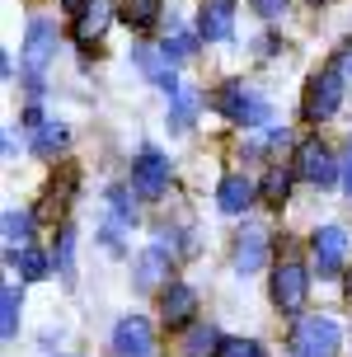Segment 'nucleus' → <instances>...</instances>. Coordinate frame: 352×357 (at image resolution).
Masks as SVG:
<instances>
[{"instance_id": "nucleus-1", "label": "nucleus", "mask_w": 352, "mask_h": 357, "mask_svg": "<svg viewBox=\"0 0 352 357\" xmlns=\"http://www.w3.org/2000/svg\"><path fill=\"white\" fill-rule=\"evenodd\" d=\"M216 108L226 113L230 123H240V127H273V108H268V99H259L249 85H226L221 94H216Z\"/></svg>"}, {"instance_id": "nucleus-2", "label": "nucleus", "mask_w": 352, "mask_h": 357, "mask_svg": "<svg viewBox=\"0 0 352 357\" xmlns=\"http://www.w3.org/2000/svg\"><path fill=\"white\" fill-rule=\"evenodd\" d=\"M338 324L324 320V315H305V320L291 329V357H334L338 353Z\"/></svg>"}, {"instance_id": "nucleus-3", "label": "nucleus", "mask_w": 352, "mask_h": 357, "mask_svg": "<svg viewBox=\"0 0 352 357\" xmlns=\"http://www.w3.org/2000/svg\"><path fill=\"white\" fill-rule=\"evenodd\" d=\"M338 104H343V75L329 66V71H319L310 85H305V104H300V113H305V123H324V118H334Z\"/></svg>"}, {"instance_id": "nucleus-4", "label": "nucleus", "mask_w": 352, "mask_h": 357, "mask_svg": "<svg viewBox=\"0 0 352 357\" xmlns=\"http://www.w3.org/2000/svg\"><path fill=\"white\" fill-rule=\"evenodd\" d=\"M52 43H56V29L47 19H33L29 24V38H24V66H29V94H43V66L52 61Z\"/></svg>"}, {"instance_id": "nucleus-5", "label": "nucleus", "mask_w": 352, "mask_h": 357, "mask_svg": "<svg viewBox=\"0 0 352 357\" xmlns=\"http://www.w3.org/2000/svg\"><path fill=\"white\" fill-rule=\"evenodd\" d=\"M310 254H315L319 278H338L343 273V259H348V231L343 226H319L315 240H310Z\"/></svg>"}, {"instance_id": "nucleus-6", "label": "nucleus", "mask_w": 352, "mask_h": 357, "mask_svg": "<svg viewBox=\"0 0 352 357\" xmlns=\"http://www.w3.org/2000/svg\"><path fill=\"white\" fill-rule=\"evenodd\" d=\"M305 291H310V273L300 264H277V273H273V301H277L282 315H296L305 305Z\"/></svg>"}, {"instance_id": "nucleus-7", "label": "nucleus", "mask_w": 352, "mask_h": 357, "mask_svg": "<svg viewBox=\"0 0 352 357\" xmlns=\"http://www.w3.org/2000/svg\"><path fill=\"white\" fill-rule=\"evenodd\" d=\"M296 174L305 178V183H315V188H329V183L338 178V160L329 155V146H324V142H300Z\"/></svg>"}, {"instance_id": "nucleus-8", "label": "nucleus", "mask_w": 352, "mask_h": 357, "mask_svg": "<svg viewBox=\"0 0 352 357\" xmlns=\"http://www.w3.org/2000/svg\"><path fill=\"white\" fill-rule=\"evenodd\" d=\"M155 348V329L146 315H123L118 329H113V353L118 357H151Z\"/></svg>"}, {"instance_id": "nucleus-9", "label": "nucleus", "mask_w": 352, "mask_h": 357, "mask_svg": "<svg viewBox=\"0 0 352 357\" xmlns=\"http://www.w3.org/2000/svg\"><path fill=\"white\" fill-rule=\"evenodd\" d=\"M132 188L137 197H160L169 188V160L160 151H141V160L132 165Z\"/></svg>"}, {"instance_id": "nucleus-10", "label": "nucleus", "mask_w": 352, "mask_h": 357, "mask_svg": "<svg viewBox=\"0 0 352 357\" xmlns=\"http://www.w3.org/2000/svg\"><path fill=\"white\" fill-rule=\"evenodd\" d=\"M160 310H164V324H169V329H183L197 310V291L188 282H169L160 291Z\"/></svg>"}, {"instance_id": "nucleus-11", "label": "nucleus", "mask_w": 352, "mask_h": 357, "mask_svg": "<svg viewBox=\"0 0 352 357\" xmlns=\"http://www.w3.org/2000/svg\"><path fill=\"white\" fill-rule=\"evenodd\" d=\"M197 33L207 38V43H230V33H235V10H230V0H207V5H202Z\"/></svg>"}, {"instance_id": "nucleus-12", "label": "nucleus", "mask_w": 352, "mask_h": 357, "mask_svg": "<svg viewBox=\"0 0 352 357\" xmlns=\"http://www.w3.org/2000/svg\"><path fill=\"white\" fill-rule=\"evenodd\" d=\"M268 259V231L263 226H245L240 240H235V268L240 273H259Z\"/></svg>"}, {"instance_id": "nucleus-13", "label": "nucleus", "mask_w": 352, "mask_h": 357, "mask_svg": "<svg viewBox=\"0 0 352 357\" xmlns=\"http://www.w3.org/2000/svg\"><path fill=\"white\" fill-rule=\"evenodd\" d=\"M254 193H259V188H254V178H245V174H226L221 183H216V207H221L226 216H240L249 202H254Z\"/></svg>"}, {"instance_id": "nucleus-14", "label": "nucleus", "mask_w": 352, "mask_h": 357, "mask_svg": "<svg viewBox=\"0 0 352 357\" xmlns=\"http://www.w3.org/2000/svg\"><path fill=\"white\" fill-rule=\"evenodd\" d=\"M132 56H137V66H141V71L151 75V85L164 89L169 99H174L178 89H183V85H178V75L169 71V56H164V52H151V47H132Z\"/></svg>"}, {"instance_id": "nucleus-15", "label": "nucleus", "mask_w": 352, "mask_h": 357, "mask_svg": "<svg viewBox=\"0 0 352 357\" xmlns=\"http://www.w3.org/2000/svg\"><path fill=\"white\" fill-rule=\"evenodd\" d=\"M169 254H174V250H164V245L155 240V245L137 259V287H141V291H151V287H160L164 278H169Z\"/></svg>"}, {"instance_id": "nucleus-16", "label": "nucleus", "mask_w": 352, "mask_h": 357, "mask_svg": "<svg viewBox=\"0 0 352 357\" xmlns=\"http://www.w3.org/2000/svg\"><path fill=\"white\" fill-rule=\"evenodd\" d=\"M108 24H113V5H108V0H89L85 10L75 15V43H94V38H104Z\"/></svg>"}, {"instance_id": "nucleus-17", "label": "nucleus", "mask_w": 352, "mask_h": 357, "mask_svg": "<svg viewBox=\"0 0 352 357\" xmlns=\"http://www.w3.org/2000/svg\"><path fill=\"white\" fill-rule=\"evenodd\" d=\"M118 15H123L132 29H151V24L160 19V0H123Z\"/></svg>"}, {"instance_id": "nucleus-18", "label": "nucleus", "mask_w": 352, "mask_h": 357, "mask_svg": "<svg viewBox=\"0 0 352 357\" xmlns=\"http://www.w3.org/2000/svg\"><path fill=\"white\" fill-rule=\"evenodd\" d=\"M197 108H202V94H197L193 85H183V89L174 94V118H169V123H174L178 132H183V127H188V123L197 118Z\"/></svg>"}, {"instance_id": "nucleus-19", "label": "nucleus", "mask_w": 352, "mask_h": 357, "mask_svg": "<svg viewBox=\"0 0 352 357\" xmlns=\"http://www.w3.org/2000/svg\"><path fill=\"white\" fill-rule=\"evenodd\" d=\"M221 334H216V329H211V324H197V329H188V343H183V348H188V357H207V353H221Z\"/></svg>"}, {"instance_id": "nucleus-20", "label": "nucleus", "mask_w": 352, "mask_h": 357, "mask_svg": "<svg viewBox=\"0 0 352 357\" xmlns=\"http://www.w3.org/2000/svg\"><path fill=\"white\" fill-rule=\"evenodd\" d=\"M19 305H24L19 287H5V291H0V334H5V339H15V329H19Z\"/></svg>"}, {"instance_id": "nucleus-21", "label": "nucleus", "mask_w": 352, "mask_h": 357, "mask_svg": "<svg viewBox=\"0 0 352 357\" xmlns=\"http://www.w3.org/2000/svg\"><path fill=\"white\" fill-rule=\"evenodd\" d=\"M10 264H15L19 273L29 278V282H38V278H47V259H43V254H38L33 245H24V250H15V254H10Z\"/></svg>"}, {"instance_id": "nucleus-22", "label": "nucleus", "mask_w": 352, "mask_h": 357, "mask_svg": "<svg viewBox=\"0 0 352 357\" xmlns=\"http://www.w3.org/2000/svg\"><path fill=\"white\" fill-rule=\"evenodd\" d=\"M29 235H33V216L29 212H5V240H10V250H24Z\"/></svg>"}, {"instance_id": "nucleus-23", "label": "nucleus", "mask_w": 352, "mask_h": 357, "mask_svg": "<svg viewBox=\"0 0 352 357\" xmlns=\"http://www.w3.org/2000/svg\"><path fill=\"white\" fill-rule=\"evenodd\" d=\"M61 146H66V127H61V123H43V127H38L33 155H56Z\"/></svg>"}, {"instance_id": "nucleus-24", "label": "nucleus", "mask_w": 352, "mask_h": 357, "mask_svg": "<svg viewBox=\"0 0 352 357\" xmlns=\"http://www.w3.org/2000/svg\"><path fill=\"white\" fill-rule=\"evenodd\" d=\"M286 193H291V174H286L282 165H273V169H268V178H263V197L273 202V207H282V202H286Z\"/></svg>"}, {"instance_id": "nucleus-25", "label": "nucleus", "mask_w": 352, "mask_h": 357, "mask_svg": "<svg viewBox=\"0 0 352 357\" xmlns=\"http://www.w3.org/2000/svg\"><path fill=\"white\" fill-rule=\"evenodd\" d=\"M56 273L61 278H75V231H61V240H56Z\"/></svg>"}, {"instance_id": "nucleus-26", "label": "nucleus", "mask_w": 352, "mask_h": 357, "mask_svg": "<svg viewBox=\"0 0 352 357\" xmlns=\"http://www.w3.org/2000/svg\"><path fill=\"white\" fill-rule=\"evenodd\" d=\"M160 52L169 56V61H188V56L197 52V38L193 33H174V38H164V47Z\"/></svg>"}, {"instance_id": "nucleus-27", "label": "nucleus", "mask_w": 352, "mask_h": 357, "mask_svg": "<svg viewBox=\"0 0 352 357\" xmlns=\"http://www.w3.org/2000/svg\"><path fill=\"white\" fill-rule=\"evenodd\" d=\"M108 207H113V216H118L123 226H132V221H137V207H132L127 188H113V193H108Z\"/></svg>"}, {"instance_id": "nucleus-28", "label": "nucleus", "mask_w": 352, "mask_h": 357, "mask_svg": "<svg viewBox=\"0 0 352 357\" xmlns=\"http://www.w3.org/2000/svg\"><path fill=\"white\" fill-rule=\"evenodd\" d=\"M216 357H263V348H259L254 339H226Z\"/></svg>"}, {"instance_id": "nucleus-29", "label": "nucleus", "mask_w": 352, "mask_h": 357, "mask_svg": "<svg viewBox=\"0 0 352 357\" xmlns=\"http://www.w3.org/2000/svg\"><path fill=\"white\" fill-rule=\"evenodd\" d=\"M249 5H254V15H263V19H277L286 10V0H249Z\"/></svg>"}, {"instance_id": "nucleus-30", "label": "nucleus", "mask_w": 352, "mask_h": 357, "mask_svg": "<svg viewBox=\"0 0 352 357\" xmlns=\"http://www.w3.org/2000/svg\"><path fill=\"white\" fill-rule=\"evenodd\" d=\"M334 71L343 75V80H352V43H348V47H343V52L334 56Z\"/></svg>"}, {"instance_id": "nucleus-31", "label": "nucleus", "mask_w": 352, "mask_h": 357, "mask_svg": "<svg viewBox=\"0 0 352 357\" xmlns=\"http://www.w3.org/2000/svg\"><path fill=\"white\" fill-rule=\"evenodd\" d=\"M343 188L352 193V142H348V160H343Z\"/></svg>"}, {"instance_id": "nucleus-32", "label": "nucleus", "mask_w": 352, "mask_h": 357, "mask_svg": "<svg viewBox=\"0 0 352 357\" xmlns=\"http://www.w3.org/2000/svg\"><path fill=\"white\" fill-rule=\"evenodd\" d=\"M61 5H66V10H70V15H80V10H85V5H89V0H61Z\"/></svg>"}, {"instance_id": "nucleus-33", "label": "nucleus", "mask_w": 352, "mask_h": 357, "mask_svg": "<svg viewBox=\"0 0 352 357\" xmlns=\"http://www.w3.org/2000/svg\"><path fill=\"white\" fill-rule=\"evenodd\" d=\"M348 296H352V278H348Z\"/></svg>"}]
</instances>
